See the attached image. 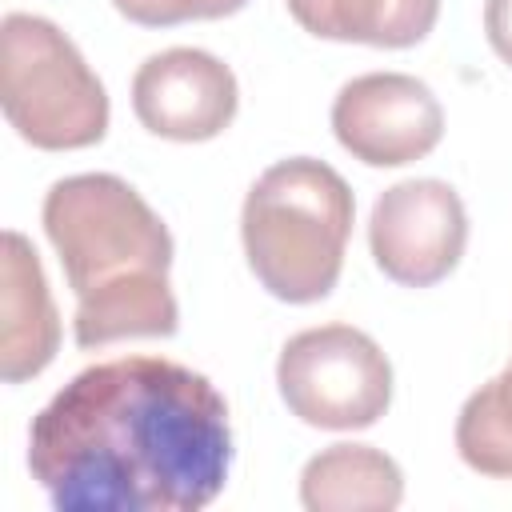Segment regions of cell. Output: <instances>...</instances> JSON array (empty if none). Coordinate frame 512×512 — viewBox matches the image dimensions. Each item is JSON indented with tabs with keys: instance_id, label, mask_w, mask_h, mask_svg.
Returning a JSON list of instances; mask_svg holds the SVG:
<instances>
[{
	"instance_id": "6",
	"label": "cell",
	"mask_w": 512,
	"mask_h": 512,
	"mask_svg": "<svg viewBox=\"0 0 512 512\" xmlns=\"http://www.w3.org/2000/svg\"><path fill=\"white\" fill-rule=\"evenodd\" d=\"M376 268L408 288L444 280L468 244V212L444 180H400L380 192L368 220Z\"/></svg>"
},
{
	"instance_id": "11",
	"label": "cell",
	"mask_w": 512,
	"mask_h": 512,
	"mask_svg": "<svg viewBox=\"0 0 512 512\" xmlns=\"http://www.w3.org/2000/svg\"><path fill=\"white\" fill-rule=\"evenodd\" d=\"M288 12L320 40L412 48L432 32L440 0H288Z\"/></svg>"
},
{
	"instance_id": "3",
	"label": "cell",
	"mask_w": 512,
	"mask_h": 512,
	"mask_svg": "<svg viewBox=\"0 0 512 512\" xmlns=\"http://www.w3.org/2000/svg\"><path fill=\"white\" fill-rule=\"evenodd\" d=\"M352 216V188L332 164L312 156L280 160L244 196L240 236L248 268L276 300H324L340 280Z\"/></svg>"
},
{
	"instance_id": "8",
	"label": "cell",
	"mask_w": 512,
	"mask_h": 512,
	"mask_svg": "<svg viewBox=\"0 0 512 512\" xmlns=\"http://www.w3.org/2000/svg\"><path fill=\"white\" fill-rule=\"evenodd\" d=\"M236 104L240 92L232 68L200 48L156 52L132 76V112L164 140H212L232 124Z\"/></svg>"
},
{
	"instance_id": "1",
	"label": "cell",
	"mask_w": 512,
	"mask_h": 512,
	"mask_svg": "<svg viewBox=\"0 0 512 512\" xmlns=\"http://www.w3.org/2000/svg\"><path fill=\"white\" fill-rule=\"evenodd\" d=\"M28 468L60 512H200L232 468L228 404L188 364L116 356L32 416Z\"/></svg>"
},
{
	"instance_id": "4",
	"label": "cell",
	"mask_w": 512,
	"mask_h": 512,
	"mask_svg": "<svg viewBox=\"0 0 512 512\" xmlns=\"http://www.w3.org/2000/svg\"><path fill=\"white\" fill-rule=\"evenodd\" d=\"M0 108L44 152L88 148L108 132V92L80 48L44 16L8 12L0 24Z\"/></svg>"
},
{
	"instance_id": "5",
	"label": "cell",
	"mask_w": 512,
	"mask_h": 512,
	"mask_svg": "<svg viewBox=\"0 0 512 512\" xmlns=\"http://www.w3.org/2000/svg\"><path fill=\"white\" fill-rule=\"evenodd\" d=\"M276 384L292 416L332 432L372 428L392 404V364L352 324L296 332L276 360Z\"/></svg>"
},
{
	"instance_id": "10",
	"label": "cell",
	"mask_w": 512,
	"mask_h": 512,
	"mask_svg": "<svg viewBox=\"0 0 512 512\" xmlns=\"http://www.w3.org/2000/svg\"><path fill=\"white\" fill-rule=\"evenodd\" d=\"M400 500V464L372 444H332L300 472V504L308 512H392Z\"/></svg>"
},
{
	"instance_id": "2",
	"label": "cell",
	"mask_w": 512,
	"mask_h": 512,
	"mask_svg": "<svg viewBox=\"0 0 512 512\" xmlns=\"http://www.w3.org/2000/svg\"><path fill=\"white\" fill-rule=\"evenodd\" d=\"M44 232L76 292L72 332L80 348L176 332L172 236L128 180L112 172L56 180L44 196Z\"/></svg>"
},
{
	"instance_id": "12",
	"label": "cell",
	"mask_w": 512,
	"mask_h": 512,
	"mask_svg": "<svg viewBox=\"0 0 512 512\" xmlns=\"http://www.w3.org/2000/svg\"><path fill=\"white\" fill-rule=\"evenodd\" d=\"M456 448L468 468L512 480V364L464 400L456 420Z\"/></svg>"
},
{
	"instance_id": "7",
	"label": "cell",
	"mask_w": 512,
	"mask_h": 512,
	"mask_svg": "<svg viewBox=\"0 0 512 512\" xmlns=\"http://www.w3.org/2000/svg\"><path fill=\"white\" fill-rule=\"evenodd\" d=\"M332 132L356 160L400 168L428 156L444 136V108L432 88L404 72H368L340 88Z\"/></svg>"
},
{
	"instance_id": "14",
	"label": "cell",
	"mask_w": 512,
	"mask_h": 512,
	"mask_svg": "<svg viewBox=\"0 0 512 512\" xmlns=\"http://www.w3.org/2000/svg\"><path fill=\"white\" fill-rule=\"evenodd\" d=\"M484 32H488L492 52L504 64H512V0H488L484 4Z\"/></svg>"
},
{
	"instance_id": "9",
	"label": "cell",
	"mask_w": 512,
	"mask_h": 512,
	"mask_svg": "<svg viewBox=\"0 0 512 512\" xmlns=\"http://www.w3.org/2000/svg\"><path fill=\"white\" fill-rule=\"evenodd\" d=\"M60 348V316L36 248L20 232H4L0 292V376L8 384L40 376Z\"/></svg>"
},
{
	"instance_id": "13",
	"label": "cell",
	"mask_w": 512,
	"mask_h": 512,
	"mask_svg": "<svg viewBox=\"0 0 512 512\" xmlns=\"http://www.w3.org/2000/svg\"><path fill=\"white\" fill-rule=\"evenodd\" d=\"M120 16L144 28H168L184 20H220L240 12L248 0H112Z\"/></svg>"
}]
</instances>
